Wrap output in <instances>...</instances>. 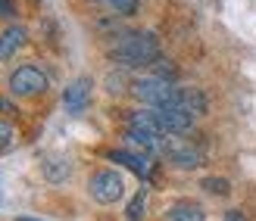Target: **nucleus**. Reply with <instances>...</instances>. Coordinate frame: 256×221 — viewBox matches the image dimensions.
Returning a JSON list of instances; mask_svg holds the SVG:
<instances>
[{"label":"nucleus","mask_w":256,"mask_h":221,"mask_svg":"<svg viewBox=\"0 0 256 221\" xmlns=\"http://www.w3.org/2000/svg\"><path fill=\"white\" fill-rule=\"evenodd\" d=\"M110 59L119 69H150L160 59V37L153 31H125L110 47Z\"/></svg>","instance_id":"1"},{"label":"nucleus","mask_w":256,"mask_h":221,"mask_svg":"<svg viewBox=\"0 0 256 221\" xmlns=\"http://www.w3.org/2000/svg\"><path fill=\"white\" fill-rule=\"evenodd\" d=\"M156 156L169 159V162L178 165V168H200V165H203V153L190 144V140H184L182 134H166V137H160Z\"/></svg>","instance_id":"2"},{"label":"nucleus","mask_w":256,"mask_h":221,"mask_svg":"<svg viewBox=\"0 0 256 221\" xmlns=\"http://www.w3.org/2000/svg\"><path fill=\"white\" fill-rule=\"evenodd\" d=\"M132 94L144 103V106H169L172 103V94H175V81H166V78H156V75H144L132 81Z\"/></svg>","instance_id":"3"},{"label":"nucleus","mask_w":256,"mask_h":221,"mask_svg":"<svg viewBox=\"0 0 256 221\" xmlns=\"http://www.w3.org/2000/svg\"><path fill=\"white\" fill-rule=\"evenodd\" d=\"M88 187H91V197L97 203H104V206H112V203H119L125 197V181H122L119 172H112V168L94 172L91 181H88Z\"/></svg>","instance_id":"4"},{"label":"nucleus","mask_w":256,"mask_h":221,"mask_svg":"<svg viewBox=\"0 0 256 221\" xmlns=\"http://www.w3.org/2000/svg\"><path fill=\"white\" fill-rule=\"evenodd\" d=\"M10 90H12V97L32 100V97H38V94L47 90V75L38 66H19L10 75Z\"/></svg>","instance_id":"5"},{"label":"nucleus","mask_w":256,"mask_h":221,"mask_svg":"<svg viewBox=\"0 0 256 221\" xmlns=\"http://www.w3.org/2000/svg\"><path fill=\"white\" fill-rule=\"evenodd\" d=\"M162 109H178V112L190 115V119H200V115H206L210 100H206V94H203L200 87H175L172 103L162 106Z\"/></svg>","instance_id":"6"},{"label":"nucleus","mask_w":256,"mask_h":221,"mask_svg":"<svg viewBox=\"0 0 256 221\" xmlns=\"http://www.w3.org/2000/svg\"><path fill=\"white\" fill-rule=\"evenodd\" d=\"M91 94H94V81L82 75V78H75V81L66 84V90H62V106H66L69 115H82L91 106Z\"/></svg>","instance_id":"7"},{"label":"nucleus","mask_w":256,"mask_h":221,"mask_svg":"<svg viewBox=\"0 0 256 221\" xmlns=\"http://www.w3.org/2000/svg\"><path fill=\"white\" fill-rule=\"evenodd\" d=\"M112 162H122L125 168H132V172L138 175V178H150V172H153V156H147V153H138V150H110L106 153Z\"/></svg>","instance_id":"8"},{"label":"nucleus","mask_w":256,"mask_h":221,"mask_svg":"<svg viewBox=\"0 0 256 221\" xmlns=\"http://www.w3.org/2000/svg\"><path fill=\"white\" fill-rule=\"evenodd\" d=\"M25 41H28V31L22 28V25H10V28L0 34V62H6L19 53V50L25 47Z\"/></svg>","instance_id":"9"},{"label":"nucleus","mask_w":256,"mask_h":221,"mask_svg":"<svg viewBox=\"0 0 256 221\" xmlns=\"http://www.w3.org/2000/svg\"><path fill=\"white\" fill-rule=\"evenodd\" d=\"M41 172H44V178L50 181V184H62V181L72 175V162L66 159V156H60V153H50V156H44Z\"/></svg>","instance_id":"10"},{"label":"nucleus","mask_w":256,"mask_h":221,"mask_svg":"<svg viewBox=\"0 0 256 221\" xmlns=\"http://www.w3.org/2000/svg\"><path fill=\"white\" fill-rule=\"evenodd\" d=\"M166 221H206L203 215V206L200 203H190V200H178L166 209Z\"/></svg>","instance_id":"11"},{"label":"nucleus","mask_w":256,"mask_h":221,"mask_svg":"<svg viewBox=\"0 0 256 221\" xmlns=\"http://www.w3.org/2000/svg\"><path fill=\"white\" fill-rule=\"evenodd\" d=\"M100 6H104L106 12H112V16H134L140 0H97Z\"/></svg>","instance_id":"12"},{"label":"nucleus","mask_w":256,"mask_h":221,"mask_svg":"<svg viewBox=\"0 0 256 221\" xmlns=\"http://www.w3.org/2000/svg\"><path fill=\"white\" fill-rule=\"evenodd\" d=\"M144 203H147V190H138V193H134V200L128 203L125 218H128V221H144Z\"/></svg>","instance_id":"13"},{"label":"nucleus","mask_w":256,"mask_h":221,"mask_svg":"<svg viewBox=\"0 0 256 221\" xmlns=\"http://www.w3.org/2000/svg\"><path fill=\"white\" fill-rule=\"evenodd\" d=\"M203 190L216 193V197H228V193H232V184H228L225 178H203Z\"/></svg>","instance_id":"14"},{"label":"nucleus","mask_w":256,"mask_h":221,"mask_svg":"<svg viewBox=\"0 0 256 221\" xmlns=\"http://www.w3.org/2000/svg\"><path fill=\"white\" fill-rule=\"evenodd\" d=\"M150 75H156V78H166V81H175V75H178V69L172 66L169 59H156L150 66Z\"/></svg>","instance_id":"15"},{"label":"nucleus","mask_w":256,"mask_h":221,"mask_svg":"<svg viewBox=\"0 0 256 221\" xmlns=\"http://www.w3.org/2000/svg\"><path fill=\"white\" fill-rule=\"evenodd\" d=\"M12 144V128L6 122H0V147H10Z\"/></svg>","instance_id":"16"},{"label":"nucleus","mask_w":256,"mask_h":221,"mask_svg":"<svg viewBox=\"0 0 256 221\" xmlns=\"http://www.w3.org/2000/svg\"><path fill=\"white\" fill-rule=\"evenodd\" d=\"M12 9H16L12 0H0V16H12Z\"/></svg>","instance_id":"17"},{"label":"nucleus","mask_w":256,"mask_h":221,"mask_svg":"<svg viewBox=\"0 0 256 221\" xmlns=\"http://www.w3.org/2000/svg\"><path fill=\"white\" fill-rule=\"evenodd\" d=\"M225 221H247V215L238 212V209H228V212H225Z\"/></svg>","instance_id":"18"},{"label":"nucleus","mask_w":256,"mask_h":221,"mask_svg":"<svg viewBox=\"0 0 256 221\" xmlns=\"http://www.w3.org/2000/svg\"><path fill=\"white\" fill-rule=\"evenodd\" d=\"M0 112H16V109H12V103H10V100L0 97Z\"/></svg>","instance_id":"19"},{"label":"nucleus","mask_w":256,"mask_h":221,"mask_svg":"<svg viewBox=\"0 0 256 221\" xmlns=\"http://www.w3.org/2000/svg\"><path fill=\"white\" fill-rule=\"evenodd\" d=\"M19 221H41V218H28V215H19Z\"/></svg>","instance_id":"20"}]
</instances>
